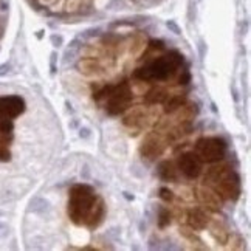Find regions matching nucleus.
I'll use <instances>...</instances> for the list:
<instances>
[{
  "label": "nucleus",
  "mask_w": 251,
  "mask_h": 251,
  "mask_svg": "<svg viewBox=\"0 0 251 251\" xmlns=\"http://www.w3.org/2000/svg\"><path fill=\"white\" fill-rule=\"evenodd\" d=\"M78 69H81V72L84 73H93L96 70H100V64L95 59H84V61H79Z\"/></svg>",
  "instance_id": "nucleus-14"
},
{
  "label": "nucleus",
  "mask_w": 251,
  "mask_h": 251,
  "mask_svg": "<svg viewBox=\"0 0 251 251\" xmlns=\"http://www.w3.org/2000/svg\"><path fill=\"white\" fill-rule=\"evenodd\" d=\"M160 197L165 201H172L174 200V192L169 188H161L160 189Z\"/></svg>",
  "instance_id": "nucleus-16"
},
{
  "label": "nucleus",
  "mask_w": 251,
  "mask_h": 251,
  "mask_svg": "<svg viewBox=\"0 0 251 251\" xmlns=\"http://www.w3.org/2000/svg\"><path fill=\"white\" fill-rule=\"evenodd\" d=\"M228 149V144L224 138L220 137H208L200 138L196 143V155L200 158V161L205 163H214L225 157Z\"/></svg>",
  "instance_id": "nucleus-5"
},
{
  "label": "nucleus",
  "mask_w": 251,
  "mask_h": 251,
  "mask_svg": "<svg viewBox=\"0 0 251 251\" xmlns=\"http://www.w3.org/2000/svg\"><path fill=\"white\" fill-rule=\"evenodd\" d=\"M183 64V54L177 50L168 51L163 56L153 57L148 61L140 69L133 72V78L141 82H152V81H166L177 73V70Z\"/></svg>",
  "instance_id": "nucleus-2"
},
{
  "label": "nucleus",
  "mask_w": 251,
  "mask_h": 251,
  "mask_svg": "<svg viewBox=\"0 0 251 251\" xmlns=\"http://www.w3.org/2000/svg\"><path fill=\"white\" fill-rule=\"evenodd\" d=\"M51 39H53V42H54L56 47H59V45L62 44V37H61V36H53Z\"/></svg>",
  "instance_id": "nucleus-20"
},
{
  "label": "nucleus",
  "mask_w": 251,
  "mask_h": 251,
  "mask_svg": "<svg viewBox=\"0 0 251 251\" xmlns=\"http://www.w3.org/2000/svg\"><path fill=\"white\" fill-rule=\"evenodd\" d=\"M189 81H191V73H189V70H188V69L181 70V75H180V78H178V82H180L181 85H186Z\"/></svg>",
  "instance_id": "nucleus-17"
},
{
  "label": "nucleus",
  "mask_w": 251,
  "mask_h": 251,
  "mask_svg": "<svg viewBox=\"0 0 251 251\" xmlns=\"http://www.w3.org/2000/svg\"><path fill=\"white\" fill-rule=\"evenodd\" d=\"M69 216L75 225H85L93 229L104 220V200L95 194L92 186L84 185V183L75 185L70 189Z\"/></svg>",
  "instance_id": "nucleus-1"
},
{
  "label": "nucleus",
  "mask_w": 251,
  "mask_h": 251,
  "mask_svg": "<svg viewBox=\"0 0 251 251\" xmlns=\"http://www.w3.org/2000/svg\"><path fill=\"white\" fill-rule=\"evenodd\" d=\"M157 172H158V177L163 181H176L177 183V180H178V168L169 160L161 161L158 165Z\"/></svg>",
  "instance_id": "nucleus-11"
},
{
  "label": "nucleus",
  "mask_w": 251,
  "mask_h": 251,
  "mask_svg": "<svg viewBox=\"0 0 251 251\" xmlns=\"http://www.w3.org/2000/svg\"><path fill=\"white\" fill-rule=\"evenodd\" d=\"M169 224H171L169 209L165 208V206H160V209H158V226L160 228H166V226H169Z\"/></svg>",
  "instance_id": "nucleus-15"
},
{
  "label": "nucleus",
  "mask_w": 251,
  "mask_h": 251,
  "mask_svg": "<svg viewBox=\"0 0 251 251\" xmlns=\"http://www.w3.org/2000/svg\"><path fill=\"white\" fill-rule=\"evenodd\" d=\"M168 28H171V30L174 31V33H176V34H180V28L177 26V24L176 22H168Z\"/></svg>",
  "instance_id": "nucleus-18"
},
{
  "label": "nucleus",
  "mask_w": 251,
  "mask_h": 251,
  "mask_svg": "<svg viewBox=\"0 0 251 251\" xmlns=\"http://www.w3.org/2000/svg\"><path fill=\"white\" fill-rule=\"evenodd\" d=\"M209 224V217L201 208H192L188 212V225L194 231L205 229Z\"/></svg>",
  "instance_id": "nucleus-10"
},
{
  "label": "nucleus",
  "mask_w": 251,
  "mask_h": 251,
  "mask_svg": "<svg viewBox=\"0 0 251 251\" xmlns=\"http://www.w3.org/2000/svg\"><path fill=\"white\" fill-rule=\"evenodd\" d=\"M214 191L220 196V199L236 200L240 196V178L237 174L231 169L222 177L216 185H212Z\"/></svg>",
  "instance_id": "nucleus-6"
},
{
  "label": "nucleus",
  "mask_w": 251,
  "mask_h": 251,
  "mask_svg": "<svg viewBox=\"0 0 251 251\" xmlns=\"http://www.w3.org/2000/svg\"><path fill=\"white\" fill-rule=\"evenodd\" d=\"M165 112L166 113H174V112H177L178 107H181L183 104H185V96H181V95H169L168 96V100L165 101Z\"/></svg>",
  "instance_id": "nucleus-13"
},
{
  "label": "nucleus",
  "mask_w": 251,
  "mask_h": 251,
  "mask_svg": "<svg viewBox=\"0 0 251 251\" xmlns=\"http://www.w3.org/2000/svg\"><path fill=\"white\" fill-rule=\"evenodd\" d=\"M177 165H178L177 166L178 172H181L183 176H185L186 178H189V180L197 178L201 174V161L194 152L181 153L178 161H177Z\"/></svg>",
  "instance_id": "nucleus-7"
},
{
  "label": "nucleus",
  "mask_w": 251,
  "mask_h": 251,
  "mask_svg": "<svg viewBox=\"0 0 251 251\" xmlns=\"http://www.w3.org/2000/svg\"><path fill=\"white\" fill-rule=\"evenodd\" d=\"M25 112V101L21 96H0V133H11L13 118Z\"/></svg>",
  "instance_id": "nucleus-4"
},
{
  "label": "nucleus",
  "mask_w": 251,
  "mask_h": 251,
  "mask_svg": "<svg viewBox=\"0 0 251 251\" xmlns=\"http://www.w3.org/2000/svg\"><path fill=\"white\" fill-rule=\"evenodd\" d=\"M9 70V64H3V65H0V76H3L6 75Z\"/></svg>",
  "instance_id": "nucleus-19"
},
{
  "label": "nucleus",
  "mask_w": 251,
  "mask_h": 251,
  "mask_svg": "<svg viewBox=\"0 0 251 251\" xmlns=\"http://www.w3.org/2000/svg\"><path fill=\"white\" fill-rule=\"evenodd\" d=\"M165 149H166V141H163L160 133L152 132L144 138L143 146H141V153L149 160H155L165 152Z\"/></svg>",
  "instance_id": "nucleus-8"
},
{
  "label": "nucleus",
  "mask_w": 251,
  "mask_h": 251,
  "mask_svg": "<svg viewBox=\"0 0 251 251\" xmlns=\"http://www.w3.org/2000/svg\"><path fill=\"white\" fill-rule=\"evenodd\" d=\"M169 93L165 90V89H160V87H155V89H152L146 93L144 96V104L146 105H155V104H161L168 100Z\"/></svg>",
  "instance_id": "nucleus-12"
},
{
  "label": "nucleus",
  "mask_w": 251,
  "mask_h": 251,
  "mask_svg": "<svg viewBox=\"0 0 251 251\" xmlns=\"http://www.w3.org/2000/svg\"><path fill=\"white\" fill-rule=\"evenodd\" d=\"M199 200L203 203L209 211L212 212H217L220 211L222 208V200H220V196L217 194L216 191H211L208 188H200L199 189Z\"/></svg>",
  "instance_id": "nucleus-9"
},
{
  "label": "nucleus",
  "mask_w": 251,
  "mask_h": 251,
  "mask_svg": "<svg viewBox=\"0 0 251 251\" xmlns=\"http://www.w3.org/2000/svg\"><path fill=\"white\" fill-rule=\"evenodd\" d=\"M93 100L101 104L105 101V112L109 115H120L126 112L132 104V89L129 82L120 84H107L101 87L98 92L93 93Z\"/></svg>",
  "instance_id": "nucleus-3"
}]
</instances>
